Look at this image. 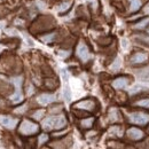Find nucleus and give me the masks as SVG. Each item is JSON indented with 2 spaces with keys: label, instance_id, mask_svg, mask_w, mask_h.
I'll use <instances>...</instances> for the list:
<instances>
[{
  "label": "nucleus",
  "instance_id": "1",
  "mask_svg": "<svg viewBox=\"0 0 149 149\" xmlns=\"http://www.w3.org/2000/svg\"><path fill=\"white\" fill-rule=\"evenodd\" d=\"M22 70V63L13 54L3 53L0 56V72L6 74H19Z\"/></svg>",
  "mask_w": 149,
  "mask_h": 149
},
{
  "label": "nucleus",
  "instance_id": "2",
  "mask_svg": "<svg viewBox=\"0 0 149 149\" xmlns=\"http://www.w3.org/2000/svg\"><path fill=\"white\" fill-rule=\"evenodd\" d=\"M54 26H55V21L53 17L47 16V15H42V16H39L35 19V22L30 26V31L35 35H38V33L49 31Z\"/></svg>",
  "mask_w": 149,
  "mask_h": 149
},
{
  "label": "nucleus",
  "instance_id": "3",
  "mask_svg": "<svg viewBox=\"0 0 149 149\" xmlns=\"http://www.w3.org/2000/svg\"><path fill=\"white\" fill-rule=\"evenodd\" d=\"M67 124H68V120L64 115L51 116L42 120V127L47 131L62 130L67 126Z\"/></svg>",
  "mask_w": 149,
  "mask_h": 149
},
{
  "label": "nucleus",
  "instance_id": "4",
  "mask_svg": "<svg viewBox=\"0 0 149 149\" xmlns=\"http://www.w3.org/2000/svg\"><path fill=\"white\" fill-rule=\"evenodd\" d=\"M17 131H19V134L23 135V136H31V135H35V134L39 133L40 126L36 122H33L31 119H23L19 123Z\"/></svg>",
  "mask_w": 149,
  "mask_h": 149
},
{
  "label": "nucleus",
  "instance_id": "5",
  "mask_svg": "<svg viewBox=\"0 0 149 149\" xmlns=\"http://www.w3.org/2000/svg\"><path fill=\"white\" fill-rule=\"evenodd\" d=\"M72 108L78 109V110H83V111L94 112L97 109V103L93 99H85V100H80V101L74 103Z\"/></svg>",
  "mask_w": 149,
  "mask_h": 149
},
{
  "label": "nucleus",
  "instance_id": "6",
  "mask_svg": "<svg viewBox=\"0 0 149 149\" xmlns=\"http://www.w3.org/2000/svg\"><path fill=\"white\" fill-rule=\"evenodd\" d=\"M129 122L133 125H147L149 123V113L145 111H134L129 115Z\"/></svg>",
  "mask_w": 149,
  "mask_h": 149
},
{
  "label": "nucleus",
  "instance_id": "7",
  "mask_svg": "<svg viewBox=\"0 0 149 149\" xmlns=\"http://www.w3.org/2000/svg\"><path fill=\"white\" fill-rule=\"evenodd\" d=\"M76 55L77 57L81 61V62H87L90 58H91V52L87 47V45L84 42V41H80L78 42L77 45V48H76Z\"/></svg>",
  "mask_w": 149,
  "mask_h": 149
},
{
  "label": "nucleus",
  "instance_id": "8",
  "mask_svg": "<svg viewBox=\"0 0 149 149\" xmlns=\"http://www.w3.org/2000/svg\"><path fill=\"white\" fill-rule=\"evenodd\" d=\"M149 56L145 52H136L134 54H132L130 57V63L133 65H139V64H143L146 62H148Z\"/></svg>",
  "mask_w": 149,
  "mask_h": 149
},
{
  "label": "nucleus",
  "instance_id": "9",
  "mask_svg": "<svg viewBox=\"0 0 149 149\" xmlns=\"http://www.w3.org/2000/svg\"><path fill=\"white\" fill-rule=\"evenodd\" d=\"M19 124V119L17 118H13L9 116H0V125L6 127V129H15Z\"/></svg>",
  "mask_w": 149,
  "mask_h": 149
},
{
  "label": "nucleus",
  "instance_id": "10",
  "mask_svg": "<svg viewBox=\"0 0 149 149\" xmlns=\"http://www.w3.org/2000/svg\"><path fill=\"white\" fill-rule=\"evenodd\" d=\"M126 135L132 141H140L145 138V133L138 127H130L126 131Z\"/></svg>",
  "mask_w": 149,
  "mask_h": 149
},
{
  "label": "nucleus",
  "instance_id": "11",
  "mask_svg": "<svg viewBox=\"0 0 149 149\" xmlns=\"http://www.w3.org/2000/svg\"><path fill=\"white\" fill-rule=\"evenodd\" d=\"M129 84H130V79H129V77H125V76L117 77V78H115L112 80V87L115 90H123Z\"/></svg>",
  "mask_w": 149,
  "mask_h": 149
},
{
  "label": "nucleus",
  "instance_id": "12",
  "mask_svg": "<svg viewBox=\"0 0 149 149\" xmlns=\"http://www.w3.org/2000/svg\"><path fill=\"white\" fill-rule=\"evenodd\" d=\"M37 101L40 106H47L55 102V95L49 93H42L37 97Z\"/></svg>",
  "mask_w": 149,
  "mask_h": 149
},
{
  "label": "nucleus",
  "instance_id": "13",
  "mask_svg": "<svg viewBox=\"0 0 149 149\" xmlns=\"http://www.w3.org/2000/svg\"><path fill=\"white\" fill-rule=\"evenodd\" d=\"M13 90H14V87L9 83L0 80V97L10 96V94L13 93Z\"/></svg>",
  "mask_w": 149,
  "mask_h": 149
},
{
  "label": "nucleus",
  "instance_id": "14",
  "mask_svg": "<svg viewBox=\"0 0 149 149\" xmlns=\"http://www.w3.org/2000/svg\"><path fill=\"white\" fill-rule=\"evenodd\" d=\"M72 5H74V0H63V1L57 6V13H58L60 15L67 14V13L71 9Z\"/></svg>",
  "mask_w": 149,
  "mask_h": 149
},
{
  "label": "nucleus",
  "instance_id": "15",
  "mask_svg": "<svg viewBox=\"0 0 149 149\" xmlns=\"http://www.w3.org/2000/svg\"><path fill=\"white\" fill-rule=\"evenodd\" d=\"M94 122H95V118H94V117H85V118H81V119L79 120V127L83 129V130H90V129L93 127Z\"/></svg>",
  "mask_w": 149,
  "mask_h": 149
},
{
  "label": "nucleus",
  "instance_id": "16",
  "mask_svg": "<svg viewBox=\"0 0 149 149\" xmlns=\"http://www.w3.org/2000/svg\"><path fill=\"white\" fill-rule=\"evenodd\" d=\"M57 37V32H48V33H44L41 36H39V40L45 42V44H52L53 41H55Z\"/></svg>",
  "mask_w": 149,
  "mask_h": 149
},
{
  "label": "nucleus",
  "instance_id": "17",
  "mask_svg": "<svg viewBox=\"0 0 149 149\" xmlns=\"http://www.w3.org/2000/svg\"><path fill=\"white\" fill-rule=\"evenodd\" d=\"M107 117H108V120L110 123H116V122L120 120V113H119L117 108H110Z\"/></svg>",
  "mask_w": 149,
  "mask_h": 149
},
{
  "label": "nucleus",
  "instance_id": "18",
  "mask_svg": "<svg viewBox=\"0 0 149 149\" xmlns=\"http://www.w3.org/2000/svg\"><path fill=\"white\" fill-rule=\"evenodd\" d=\"M9 99H10V101H12L14 104H19V103H21V102L23 101V95H22V92L19 91V88L16 91V92H13V93L10 94Z\"/></svg>",
  "mask_w": 149,
  "mask_h": 149
},
{
  "label": "nucleus",
  "instance_id": "19",
  "mask_svg": "<svg viewBox=\"0 0 149 149\" xmlns=\"http://www.w3.org/2000/svg\"><path fill=\"white\" fill-rule=\"evenodd\" d=\"M143 1L142 0H132L130 3V12L131 13H136L141 9Z\"/></svg>",
  "mask_w": 149,
  "mask_h": 149
},
{
  "label": "nucleus",
  "instance_id": "20",
  "mask_svg": "<svg viewBox=\"0 0 149 149\" xmlns=\"http://www.w3.org/2000/svg\"><path fill=\"white\" fill-rule=\"evenodd\" d=\"M1 42L7 45V46H10V47H17L19 44V40L17 38H6V39L1 40Z\"/></svg>",
  "mask_w": 149,
  "mask_h": 149
},
{
  "label": "nucleus",
  "instance_id": "21",
  "mask_svg": "<svg viewBox=\"0 0 149 149\" xmlns=\"http://www.w3.org/2000/svg\"><path fill=\"white\" fill-rule=\"evenodd\" d=\"M58 83L56 79H53V78H47L45 79V87L48 88V90H55L57 87Z\"/></svg>",
  "mask_w": 149,
  "mask_h": 149
},
{
  "label": "nucleus",
  "instance_id": "22",
  "mask_svg": "<svg viewBox=\"0 0 149 149\" xmlns=\"http://www.w3.org/2000/svg\"><path fill=\"white\" fill-rule=\"evenodd\" d=\"M134 106L140 107V108H145V109H149V97H142V99L135 101Z\"/></svg>",
  "mask_w": 149,
  "mask_h": 149
},
{
  "label": "nucleus",
  "instance_id": "23",
  "mask_svg": "<svg viewBox=\"0 0 149 149\" xmlns=\"http://www.w3.org/2000/svg\"><path fill=\"white\" fill-rule=\"evenodd\" d=\"M44 115H45V110L44 109H37V110H35L31 113V118L36 119V120H40V119H42Z\"/></svg>",
  "mask_w": 149,
  "mask_h": 149
},
{
  "label": "nucleus",
  "instance_id": "24",
  "mask_svg": "<svg viewBox=\"0 0 149 149\" xmlns=\"http://www.w3.org/2000/svg\"><path fill=\"white\" fill-rule=\"evenodd\" d=\"M148 25H149V19H142L141 22H139V23H135L134 28H135L136 30H145Z\"/></svg>",
  "mask_w": 149,
  "mask_h": 149
},
{
  "label": "nucleus",
  "instance_id": "25",
  "mask_svg": "<svg viewBox=\"0 0 149 149\" xmlns=\"http://www.w3.org/2000/svg\"><path fill=\"white\" fill-rule=\"evenodd\" d=\"M109 132H110L111 134H113L115 136H118V138H120V136L123 135V130H122V127H120V126H117V125L111 126Z\"/></svg>",
  "mask_w": 149,
  "mask_h": 149
},
{
  "label": "nucleus",
  "instance_id": "26",
  "mask_svg": "<svg viewBox=\"0 0 149 149\" xmlns=\"http://www.w3.org/2000/svg\"><path fill=\"white\" fill-rule=\"evenodd\" d=\"M139 71H140V72H139L140 79L143 80V81L149 83V68H146V69H143V70H139Z\"/></svg>",
  "mask_w": 149,
  "mask_h": 149
},
{
  "label": "nucleus",
  "instance_id": "27",
  "mask_svg": "<svg viewBox=\"0 0 149 149\" xmlns=\"http://www.w3.org/2000/svg\"><path fill=\"white\" fill-rule=\"evenodd\" d=\"M136 40L140 42V44H146L149 46V35H139L136 37Z\"/></svg>",
  "mask_w": 149,
  "mask_h": 149
},
{
  "label": "nucleus",
  "instance_id": "28",
  "mask_svg": "<svg viewBox=\"0 0 149 149\" xmlns=\"http://www.w3.org/2000/svg\"><path fill=\"white\" fill-rule=\"evenodd\" d=\"M48 140H49V135H47V134H40L38 136V145L41 146V145L46 143Z\"/></svg>",
  "mask_w": 149,
  "mask_h": 149
},
{
  "label": "nucleus",
  "instance_id": "29",
  "mask_svg": "<svg viewBox=\"0 0 149 149\" xmlns=\"http://www.w3.org/2000/svg\"><path fill=\"white\" fill-rule=\"evenodd\" d=\"M7 14H9V9H8L6 6H3V5H0V19L5 17Z\"/></svg>",
  "mask_w": 149,
  "mask_h": 149
},
{
  "label": "nucleus",
  "instance_id": "30",
  "mask_svg": "<svg viewBox=\"0 0 149 149\" xmlns=\"http://www.w3.org/2000/svg\"><path fill=\"white\" fill-rule=\"evenodd\" d=\"M63 93H64V97H65L67 101H70V100H71V93H70V90H69V86H68V85H65Z\"/></svg>",
  "mask_w": 149,
  "mask_h": 149
},
{
  "label": "nucleus",
  "instance_id": "31",
  "mask_svg": "<svg viewBox=\"0 0 149 149\" xmlns=\"http://www.w3.org/2000/svg\"><path fill=\"white\" fill-rule=\"evenodd\" d=\"M57 54L61 56V57H63V58H67V57L70 56V51H68V49H62V51H58Z\"/></svg>",
  "mask_w": 149,
  "mask_h": 149
},
{
  "label": "nucleus",
  "instance_id": "32",
  "mask_svg": "<svg viewBox=\"0 0 149 149\" xmlns=\"http://www.w3.org/2000/svg\"><path fill=\"white\" fill-rule=\"evenodd\" d=\"M62 104H55V106H53L51 109H49V111L53 112V113H55V112H60L62 111Z\"/></svg>",
  "mask_w": 149,
  "mask_h": 149
},
{
  "label": "nucleus",
  "instance_id": "33",
  "mask_svg": "<svg viewBox=\"0 0 149 149\" xmlns=\"http://www.w3.org/2000/svg\"><path fill=\"white\" fill-rule=\"evenodd\" d=\"M97 41L100 45H109L111 41V38H100Z\"/></svg>",
  "mask_w": 149,
  "mask_h": 149
},
{
  "label": "nucleus",
  "instance_id": "34",
  "mask_svg": "<svg viewBox=\"0 0 149 149\" xmlns=\"http://www.w3.org/2000/svg\"><path fill=\"white\" fill-rule=\"evenodd\" d=\"M26 110V106L24 104V106H22V107H19V108H16L14 111L16 112V113H23V112Z\"/></svg>",
  "mask_w": 149,
  "mask_h": 149
},
{
  "label": "nucleus",
  "instance_id": "35",
  "mask_svg": "<svg viewBox=\"0 0 149 149\" xmlns=\"http://www.w3.org/2000/svg\"><path fill=\"white\" fill-rule=\"evenodd\" d=\"M146 31H147V33L149 35V25L147 26V28H146Z\"/></svg>",
  "mask_w": 149,
  "mask_h": 149
}]
</instances>
